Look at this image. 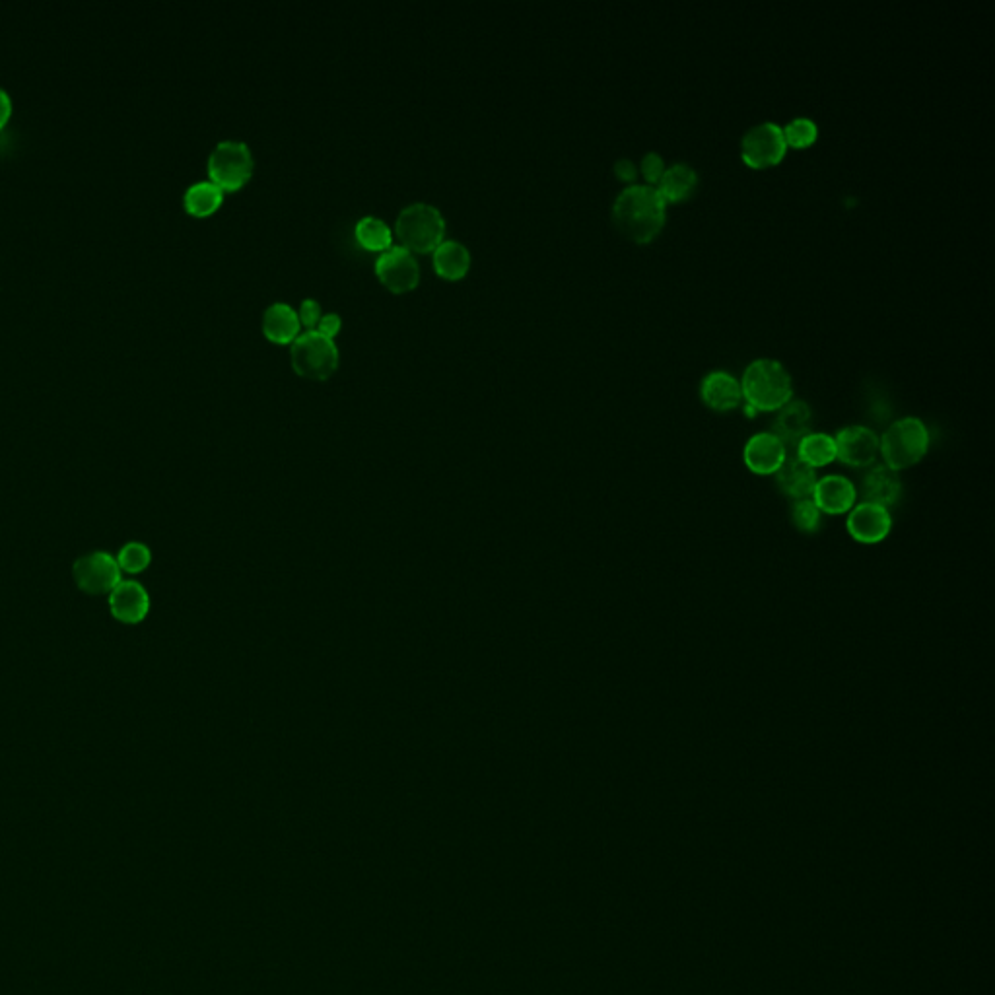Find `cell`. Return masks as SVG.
<instances>
[{"mask_svg": "<svg viewBox=\"0 0 995 995\" xmlns=\"http://www.w3.org/2000/svg\"><path fill=\"white\" fill-rule=\"evenodd\" d=\"M667 218V203L652 185H628L613 203V222L618 232L636 243L659 236Z\"/></svg>", "mask_w": 995, "mask_h": 995, "instance_id": "obj_1", "label": "cell"}, {"mask_svg": "<svg viewBox=\"0 0 995 995\" xmlns=\"http://www.w3.org/2000/svg\"><path fill=\"white\" fill-rule=\"evenodd\" d=\"M743 399L755 412H772L782 409L793 399V381L790 372L770 358H760L747 366L741 379Z\"/></svg>", "mask_w": 995, "mask_h": 995, "instance_id": "obj_2", "label": "cell"}, {"mask_svg": "<svg viewBox=\"0 0 995 995\" xmlns=\"http://www.w3.org/2000/svg\"><path fill=\"white\" fill-rule=\"evenodd\" d=\"M929 449V430L924 420L916 416H904L894 420L879 438V453L885 465L896 473L918 465L926 457Z\"/></svg>", "mask_w": 995, "mask_h": 995, "instance_id": "obj_3", "label": "cell"}, {"mask_svg": "<svg viewBox=\"0 0 995 995\" xmlns=\"http://www.w3.org/2000/svg\"><path fill=\"white\" fill-rule=\"evenodd\" d=\"M397 238L411 251L436 249L446 234V218L432 203L416 201L403 206L395 220Z\"/></svg>", "mask_w": 995, "mask_h": 995, "instance_id": "obj_4", "label": "cell"}, {"mask_svg": "<svg viewBox=\"0 0 995 995\" xmlns=\"http://www.w3.org/2000/svg\"><path fill=\"white\" fill-rule=\"evenodd\" d=\"M339 356L341 352L333 337H327L317 329L302 331L290 346L292 366L306 378H329L339 366Z\"/></svg>", "mask_w": 995, "mask_h": 995, "instance_id": "obj_5", "label": "cell"}, {"mask_svg": "<svg viewBox=\"0 0 995 995\" xmlns=\"http://www.w3.org/2000/svg\"><path fill=\"white\" fill-rule=\"evenodd\" d=\"M208 175L222 191H236L253 173V154L243 140H220L208 156Z\"/></svg>", "mask_w": 995, "mask_h": 995, "instance_id": "obj_6", "label": "cell"}, {"mask_svg": "<svg viewBox=\"0 0 995 995\" xmlns=\"http://www.w3.org/2000/svg\"><path fill=\"white\" fill-rule=\"evenodd\" d=\"M786 150L788 144L782 127L772 121H764L751 127L741 140V158L755 170H766L780 164L786 156Z\"/></svg>", "mask_w": 995, "mask_h": 995, "instance_id": "obj_7", "label": "cell"}, {"mask_svg": "<svg viewBox=\"0 0 995 995\" xmlns=\"http://www.w3.org/2000/svg\"><path fill=\"white\" fill-rule=\"evenodd\" d=\"M74 582L88 595L111 593L121 584V568L107 552H90L74 562Z\"/></svg>", "mask_w": 995, "mask_h": 995, "instance_id": "obj_8", "label": "cell"}, {"mask_svg": "<svg viewBox=\"0 0 995 995\" xmlns=\"http://www.w3.org/2000/svg\"><path fill=\"white\" fill-rule=\"evenodd\" d=\"M836 459L854 469H867L875 465L879 455V436L867 426H846L836 436Z\"/></svg>", "mask_w": 995, "mask_h": 995, "instance_id": "obj_9", "label": "cell"}, {"mask_svg": "<svg viewBox=\"0 0 995 995\" xmlns=\"http://www.w3.org/2000/svg\"><path fill=\"white\" fill-rule=\"evenodd\" d=\"M376 273L379 280L393 292H407L420 280V265L411 249L403 245H391L379 253Z\"/></svg>", "mask_w": 995, "mask_h": 995, "instance_id": "obj_10", "label": "cell"}, {"mask_svg": "<svg viewBox=\"0 0 995 995\" xmlns=\"http://www.w3.org/2000/svg\"><path fill=\"white\" fill-rule=\"evenodd\" d=\"M846 529L861 545H879L893 531V515L889 508L861 502L848 512Z\"/></svg>", "mask_w": 995, "mask_h": 995, "instance_id": "obj_11", "label": "cell"}, {"mask_svg": "<svg viewBox=\"0 0 995 995\" xmlns=\"http://www.w3.org/2000/svg\"><path fill=\"white\" fill-rule=\"evenodd\" d=\"M788 455L790 453L786 446L772 432L755 434L743 449V461L747 469L760 477L776 475Z\"/></svg>", "mask_w": 995, "mask_h": 995, "instance_id": "obj_12", "label": "cell"}, {"mask_svg": "<svg viewBox=\"0 0 995 995\" xmlns=\"http://www.w3.org/2000/svg\"><path fill=\"white\" fill-rule=\"evenodd\" d=\"M811 500L823 515L848 514L858 502V488L848 477L826 475L815 484Z\"/></svg>", "mask_w": 995, "mask_h": 995, "instance_id": "obj_13", "label": "cell"}, {"mask_svg": "<svg viewBox=\"0 0 995 995\" xmlns=\"http://www.w3.org/2000/svg\"><path fill=\"white\" fill-rule=\"evenodd\" d=\"M863 502L877 504L883 508L894 506L902 496V481L898 473L883 465H871L863 473L859 482Z\"/></svg>", "mask_w": 995, "mask_h": 995, "instance_id": "obj_14", "label": "cell"}, {"mask_svg": "<svg viewBox=\"0 0 995 995\" xmlns=\"http://www.w3.org/2000/svg\"><path fill=\"white\" fill-rule=\"evenodd\" d=\"M811 418L813 412L805 401L791 399L782 409L776 411V418L772 422V434L786 446V449H793L797 444L811 432Z\"/></svg>", "mask_w": 995, "mask_h": 995, "instance_id": "obj_15", "label": "cell"}, {"mask_svg": "<svg viewBox=\"0 0 995 995\" xmlns=\"http://www.w3.org/2000/svg\"><path fill=\"white\" fill-rule=\"evenodd\" d=\"M109 611L119 622H142L150 611L148 591L137 582H121L109 593Z\"/></svg>", "mask_w": 995, "mask_h": 995, "instance_id": "obj_16", "label": "cell"}, {"mask_svg": "<svg viewBox=\"0 0 995 995\" xmlns=\"http://www.w3.org/2000/svg\"><path fill=\"white\" fill-rule=\"evenodd\" d=\"M700 397L712 411H733L743 401L741 381L723 370L710 372L700 383Z\"/></svg>", "mask_w": 995, "mask_h": 995, "instance_id": "obj_17", "label": "cell"}, {"mask_svg": "<svg viewBox=\"0 0 995 995\" xmlns=\"http://www.w3.org/2000/svg\"><path fill=\"white\" fill-rule=\"evenodd\" d=\"M774 477H776V484L782 490V494H786L793 502L811 498L815 484L819 481L817 471L811 469L809 465H805L803 461H799L795 455L786 457V461L782 463V467L778 469V473Z\"/></svg>", "mask_w": 995, "mask_h": 995, "instance_id": "obj_18", "label": "cell"}, {"mask_svg": "<svg viewBox=\"0 0 995 995\" xmlns=\"http://www.w3.org/2000/svg\"><path fill=\"white\" fill-rule=\"evenodd\" d=\"M698 187V173L685 162L669 166L657 183V191L665 203H683Z\"/></svg>", "mask_w": 995, "mask_h": 995, "instance_id": "obj_19", "label": "cell"}, {"mask_svg": "<svg viewBox=\"0 0 995 995\" xmlns=\"http://www.w3.org/2000/svg\"><path fill=\"white\" fill-rule=\"evenodd\" d=\"M298 311L286 302H275L263 313V331L275 343H292L300 335Z\"/></svg>", "mask_w": 995, "mask_h": 995, "instance_id": "obj_20", "label": "cell"}, {"mask_svg": "<svg viewBox=\"0 0 995 995\" xmlns=\"http://www.w3.org/2000/svg\"><path fill=\"white\" fill-rule=\"evenodd\" d=\"M434 267L444 278H461L471 267V251L463 241L444 240L434 249Z\"/></svg>", "mask_w": 995, "mask_h": 995, "instance_id": "obj_21", "label": "cell"}, {"mask_svg": "<svg viewBox=\"0 0 995 995\" xmlns=\"http://www.w3.org/2000/svg\"><path fill=\"white\" fill-rule=\"evenodd\" d=\"M793 455L809 465L811 469H821L836 461V442L834 436H828L823 432H809L793 451Z\"/></svg>", "mask_w": 995, "mask_h": 995, "instance_id": "obj_22", "label": "cell"}, {"mask_svg": "<svg viewBox=\"0 0 995 995\" xmlns=\"http://www.w3.org/2000/svg\"><path fill=\"white\" fill-rule=\"evenodd\" d=\"M224 199V191L210 179L197 181L187 187L183 193V206L193 216H208L212 214Z\"/></svg>", "mask_w": 995, "mask_h": 995, "instance_id": "obj_23", "label": "cell"}, {"mask_svg": "<svg viewBox=\"0 0 995 995\" xmlns=\"http://www.w3.org/2000/svg\"><path fill=\"white\" fill-rule=\"evenodd\" d=\"M354 234L366 249H372V251H385L387 247H391V240H393L391 228L374 214L362 216L356 222Z\"/></svg>", "mask_w": 995, "mask_h": 995, "instance_id": "obj_24", "label": "cell"}, {"mask_svg": "<svg viewBox=\"0 0 995 995\" xmlns=\"http://www.w3.org/2000/svg\"><path fill=\"white\" fill-rule=\"evenodd\" d=\"M791 523L797 527V531L805 535H815L823 527V512L815 506L811 498L795 500L791 504Z\"/></svg>", "mask_w": 995, "mask_h": 995, "instance_id": "obj_25", "label": "cell"}, {"mask_svg": "<svg viewBox=\"0 0 995 995\" xmlns=\"http://www.w3.org/2000/svg\"><path fill=\"white\" fill-rule=\"evenodd\" d=\"M782 133L786 138V144L793 146V148H807L819 137L817 123L813 119H807V117L793 119L782 129Z\"/></svg>", "mask_w": 995, "mask_h": 995, "instance_id": "obj_26", "label": "cell"}, {"mask_svg": "<svg viewBox=\"0 0 995 995\" xmlns=\"http://www.w3.org/2000/svg\"><path fill=\"white\" fill-rule=\"evenodd\" d=\"M152 562V552L142 545V543H127L123 549L119 550V556H117V564L121 568V572H127V574H140L144 572Z\"/></svg>", "mask_w": 995, "mask_h": 995, "instance_id": "obj_27", "label": "cell"}, {"mask_svg": "<svg viewBox=\"0 0 995 995\" xmlns=\"http://www.w3.org/2000/svg\"><path fill=\"white\" fill-rule=\"evenodd\" d=\"M667 166H665V160L657 154V152H648L642 162H640V172L646 177L648 185H657L661 175L665 173Z\"/></svg>", "mask_w": 995, "mask_h": 995, "instance_id": "obj_28", "label": "cell"}, {"mask_svg": "<svg viewBox=\"0 0 995 995\" xmlns=\"http://www.w3.org/2000/svg\"><path fill=\"white\" fill-rule=\"evenodd\" d=\"M321 304L313 298H306L302 300L300 304V309H298V317H300V323H304L308 329H315L317 321L321 319Z\"/></svg>", "mask_w": 995, "mask_h": 995, "instance_id": "obj_29", "label": "cell"}, {"mask_svg": "<svg viewBox=\"0 0 995 995\" xmlns=\"http://www.w3.org/2000/svg\"><path fill=\"white\" fill-rule=\"evenodd\" d=\"M341 325H343L341 315H339V313H335V311H331V313H323V315H321V319L317 321L315 329H317V331H321V333H323V335H327V337H333V335L341 329Z\"/></svg>", "mask_w": 995, "mask_h": 995, "instance_id": "obj_30", "label": "cell"}, {"mask_svg": "<svg viewBox=\"0 0 995 995\" xmlns=\"http://www.w3.org/2000/svg\"><path fill=\"white\" fill-rule=\"evenodd\" d=\"M615 173H617L618 179L622 181H634L636 175H638V168L632 160L628 158H620L617 164H615Z\"/></svg>", "mask_w": 995, "mask_h": 995, "instance_id": "obj_31", "label": "cell"}, {"mask_svg": "<svg viewBox=\"0 0 995 995\" xmlns=\"http://www.w3.org/2000/svg\"><path fill=\"white\" fill-rule=\"evenodd\" d=\"M10 117H12V98L4 88H0V129L10 121Z\"/></svg>", "mask_w": 995, "mask_h": 995, "instance_id": "obj_32", "label": "cell"}]
</instances>
